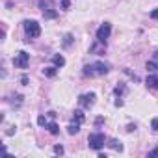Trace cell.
Returning <instances> with one entry per match:
<instances>
[{"instance_id": "6da1fadb", "label": "cell", "mask_w": 158, "mask_h": 158, "mask_svg": "<svg viewBox=\"0 0 158 158\" xmlns=\"http://www.w3.org/2000/svg\"><path fill=\"white\" fill-rule=\"evenodd\" d=\"M23 26H24V34H26V41H30V39H34V37H39L41 35V24L37 23V21H24L23 23Z\"/></svg>"}, {"instance_id": "7a4b0ae2", "label": "cell", "mask_w": 158, "mask_h": 158, "mask_svg": "<svg viewBox=\"0 0 158 158\" xmlns=\"http://www.w3.org/2000/svg\"><path fill=\"white\" fill-rule=\"evenodd\" d=\"M88 145H89V149H93V151H101V149L106 145V136H104L102 132H93V134H89V138H88Z\"/></svg>"}, {"instance_id": "3957f363", "label": "cell", "mask_w": 158, "mask_h": 158, "mask_svg": "<svg viewBox=\"0 0 158 158\" xmlns=\"http://www.w3.org/2000/svg\"><path fill=\"white\" fill-rule=\"evenodd\" d=\"M28 63H30V54H28V52L21 50V52L15 54V58H13V65H15L17 69H26Z\"/></svg>"}, {"instance_id": "277c9868", "label": "cell", "mask_w": 158, "mask_h": 158, "mask_svg": "<svg viewBox=\"0 0 158 158\" xmlns=\"http://www.w3.org/2000/svg\"><path fill=\"white\" fill-rule=\"evenodd\" d=\"M110 34H112V24L110 23H102L99 26V30H97V41L99 43H106V39L110 37Z\"/></svg>"}, {"instance_id": "5b68a950", "label": "cell", "mask_w": 158, "mask_h": 158, "mask_svg": "<svg viewBox=\"0 0 158 158\" xmlns=\"http://www.w3.org/2000/svg\"><path fill=\"white\" fill-rule=\"evenodd\" d=\"M95 93H84V95H80L78 97V104H80L82 108H86V110H89L93 104H95Z\"/></svg>"}, {"instance_id": "8992f818", "label": "cell", "mask_w": 158, "mask_h": 158, "mask_svg": "<svg viewBox=\"0 0 158 158\" xmlns=\"http://www.w3.org/2000/svg\"><path fill=\"white\" fill-rule=\"evenodd\" d=\"M91 65H93V73L95 74H108L110 73V65L104 63V61H95Z\"/></svg>"}, {"instance_id": "52a82bcc", "label": "cell", "mask_w": 158, "mask_h": 158, "mask_svg": "<svg viewBox=\"0 0 158 158\" xmlns=\"http://www.w3.org/2000/svg\"><path fill=\"white\" fill-rule=\"evenodd\" d=\"M145 86L149 89H158V74H149L145 78Z\"/></svg>"}, {"instance_id": "ba28073f", "label": "cell", "mask_w": 158, "mask_h": 158, "mask_svg": "<svg viewBox=\"0 0 158 158\" xmlns=\"http://www.w3.org/2000/svg\"><path fill=\"white\" fill-rule=\"evenodd\" d=\"M145 69H147V71H151V73H154V71H158V50L154 52V56H152V60H149V61L145 63Z\"/></svg>"}, {"instance_id": "9c48e42d", "label": "cell", "mask_w": 158, "mask_h": 158, "mask_svg": "<svg viewBox=\"0 0 158 158\" xmlns=\"http://www.w3.org/2000/svg\"><path fill=\"white\" fill-rule=\"evenodd\" d=\"M52 61H54V65H56L58 69L65 65V58H63L61 54H54V56H52Z\"/></svg>"}, {"instance_id": "30bf717a", "label": "cell", "mask_w": 158, "mask_h": 158, "mask_svg": "<svg viewBox=\"0 0 158 158\" xmlns=\"http://www.w3.org/2000/svg\"><path fill=\"white\" fill-rule=\"evenodd\" d=\"M84 119H86V115L82 114V110H74V114H73V121H76V123H84Z\"/></svg>"}, {"instance_id": "8fae6325", "label": "cell", "mask_w": 158, "mask_h": 158, "mask_svg": "<svg viewBox=\"0 0 158 158\" xmlns=\"http://www.w3.org/2000/svg\"><path fill=\"white\" fill-rule=\"evenodd\" d=\"M56 73H58V67H56V65H54V67H45V69H43V74L48 76V78H54Z\"/></svg>"}, {"instance_id": "7c38bea8", "label": "cell", "mask_w": 158, "mask_h": 158, "mask_svg": "<svg viewBox=\"0 0 158 158\" xmlns=\"http://www.w3.org/2000/svg\"><path fill=\"white\" fill-rule=\"evenodd\" d=\"M45 128H47V130H48V132H50L52 136L60 134V127H58V125H56L54 121H52V123H47V127H45Z\"/></svg>"}, {"instance_id": "4fadbf2b", "label": "cell", "mask_w": 158, "mask_h": 158, "mask_svg": "<svg viewBox=\"0 0 158 158\" xmlns=\"http://www.w3.org/2000/svg\"><path fill=\"white\" fill-rule=\"evenodd\" d=\"M67 132H69V134H78V132H80V123H76V121L71 123V125L67 127Z\"/></svg>"}, {"instance_id": "5bb4252c", "label": "cell", "mask_w": 158, "mask_h": 158, "mask_svg": "<svg viewBox=\"0 0 158 158\" xmlns=\"http://www.w3.org/2000/svg\"><path fill=\"white\" fill-rule=\"evenodd\" d=\"M106 145H108V147H112V149H114V151H119V152H121V151H123V145H121V143H119V141H117V139H110V141H108V143H106Z\"/></svg>"}, {"instance_id": "9a60e30c", "label": "cell", "mask_w": 158, "mask_h": 158, "mask_svg": "<svg viewBox=\"0 0 158 158\" xmlns=\"http://www.w3.org/2000/svg\"><path fill=\"white\" fill-rule=\"evenodd\" d=\"M56 15H58V11H56L54 8H48V10L43 11V17H45V19H54Z\"/></svg>"}, {"instance_id": "2e32d148", "label": "cell", "mask_w": 158, "mask_h": 158, "mask_svg": "<svg viewBox=\"0 0 158 158\" xmlns=\"http://www.w3.org/2000/svg\"><path fill=\"white\" fill-rule=\"evenodd\" d=\"M125 91H127V86H125V84H119V86H115V89H114V93H115L117 97H121Z\"/></svg>"}, {"instance_id": "e0dca14e", "label": "cell", "mask_w": 158, "mask_h": 158, "mask_svg": "<svg viewBox=\"0 0 158 158\" xmlns=\"http://www.w3.org/2000/svg\"><path fill=\"white\" fill-rule=\"evenodd\" d=\"M86 76H95V73H93V65H84V71H82Z\"/></svg>"}, {"instance_id": "ac0fdd59", "label": "cell", "mask_w": 158, "mask_h": 158, "mask_svg": "<svg viewBox=\"0 0 158 158\" xmlns=\"http://www.w3.org/2000/svg\"><path fill=\"white\" fill-rule=\"evenodd\" d=\"M71 43H73V35L71 34H65L63 35V47H69Z\"/></svg>"}, {"instance_id": "d6986e66", "label": "cell", "mask_w": 158, "mask_h": 158, "mask_svg": "<svg viewBox=\"0 0 158 158\" xmlns=\"http://www.w3.org/2000/svg\"><path fill=\"white\" fill-rule=\"evenodd\" d=\"M47 123H48V121H47L45 115H39V117H37V125H39V127H47Z\"/></svg>"}, {"instance_id": "ffe728a7", "label": "cell", "mask_w": 158, "mask_h": 158, "mask_svg": "<svg viewBox=\"0 0 158 158\" xmlns=\"http://www.w3.org/2000/svg\"><path fill=\"white\" fill-rule=\"evenodd\" d=\"M151 127H152V130H154V132H158V117H154V119L151 121Z\"/></svg>"}, {"instance_id": "44dd1931", "label": "cell", "mask_w": 158, "mask_h": 158, "mask_svg": "<svg viewBox=\"0 0 158 158\" xmlns=\"http://www.w3.org/2000/svg\"><path fill=\"white\" fill-rule=\"evenodd\" d=\"M61 8H63V10L67 11V10L71 8V2H69V0H61Z\"/></svg>"}, {"instance_id": "7402d4cb", "label": "cell", "mask_w": 158, "mask_h": 158, "mask_svg": "<svg viewBox=\"0 0 158 158\" xmlns=\"http://www.w3.org/2000/svg\"><path fill=\"white\" fill-rule=\"evenodd\" d=\"M54 152H56V154H63V147H61V145H56V147H54Z\"/></svg>"}, {"instance_id": "603a6c76", "label": "cell", "mask_w": 158, "mask_h": 158, "mask_svg": "<svg viewBox=\"0 0 158 158\" xmlns=\"http://www.w3.org/2000/svg\"><path fill=\"white\" fill-rule=\"evenodd\" d=\"M102 123H104V117H97L95 119V127H101Z\"/></svg>"}, {"instance_id": "cb8c5ba5", "label": "cell", "mask_w": 158, "mask_h": 158, "mask_svg": "<svg viewBox=\"0 0 158 158\" xmlns=\"http://www.w3.org/2000/svg\"><path fill=\"white\" fill-rule=\"evenodd\" d=\"M154 156H158V147H156V149H152V151L149 152V158H154Z\"/></svg>"}, {"instance_id": "d4e9b609", "label": "cell", "mask_w": 158, "mask_h": 158, "mask_svg": "<svg viewBox=\"0 0 158 158\" xmlns=\"http://www.w3.org/2000/svg\"><path fill=\"white\" fill-rule=\"evenodd\" d=\"M151 19H156V21H158V8L151 11Z\"/></svg>"}, {"instance_id": "484cf974", "label": "cell", "mask_w": 158, "mask_h": 158, "mask_svg": "<svg viewBox=\"0 0 158 158\" xmlns=\"http://www.w3.org/2000/svg\"><path fill=\"white\" fill-rule=\"evenodd\" d=\"M127 130H128V132H134V130H136V125H134V123L127 125Z\"/></svg>"}, {"instance_id": "4316f807", "label": "cell", "mask_w": 158, "mask_h": 158, "mask_svg": "<svg viewBox=\"0 0 158 158\" xmlns=\"http://www.w3.org/2000/svg\"><path fill=\"white\" fill-rule=\"evenodd\" d=\"M21 84H23V86H26V84H28V76H26V74L21 78Z\"/></svg>"}, {"instance_id": "83f0119b", "label": "cell", "mask_w": 158, "mask_h": 158, "mask_svg": "<svg viewBox=\"0 0 158 158\" xmlns=\"http://www.w3.org/2000/svg\"><path fill=\"white\" fill-rule=\"evenodd\" d=\"M115 106H117V108H119V106H123V101H121V97H119V99H115Z\"/></svg>"}, {"instance_id": "f1b7e54d", "label": "cell", "mask_w": 158, "mask_h": 158, "mask_svg": "<svg viewBox=\"0 0 158 158\" xmlns=\"http://www.w3.org/2000/svg\"><path fill=\"white\" fill-rule=\"evenodd\" d=\"M47 115H48V117H50V119H54V117H56V112H48V114H47Z\"/></svg>"}]
</instances>
